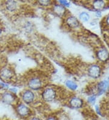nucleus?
<instances>
[{
    "mask_svg": "<svg viewBox=\"0 0 109 120\" xmlns=\"http://www.w3.org/2000/svg\"><path fill=\"white\" fill-rule=\"evenodd\" d=\"M1 32H2V30H1V28L0 27V34H1Z\"/></svg>",
    "mask_w": 109,
    "mask_h": 120,
    "instance_id": "5701e85b",
    "label": "nucleus"
},
{
    "mask_svg": "<svg viewBox=\"0 0 109 120\" xmlns=\"http://www.w3.org/2000/svg\"><path fill=\"white\" fill-rule=\"evenodd\" d=\"M45 120H58L54 116H49Z\"/></svg>",
    "mask_w": 109,
    "mask_h": 120,
    "instance_id": "aec40b11",
    "label": "nucleus"
},
{
    "mask_svg": "<svg viewBox=\"0 0 109 120\" xmlns=\"http://www.w3.org/2000/svg\"><path fill=\"white\" fill-rule=\"evenodd\" d=\"M109 86V79L102 81L99 82L98 84V92H99V94H101L104 92L105 91L107 90Z\"/></svg>",
    "mask_w": 109,
    "mask_h": 120,
    "instance_id": "f8f14e48",
    "label": "nucleus"
},
{
    "mask_svg": "<svg viewBox=\"0 0 109 120\" xmlns=\"http://www.w3.org/2000/svg\"><path fill=\"white\" fill-rule=\"evenodd\" d=\"M38 3L40 5H42V6H47L50 4L51 2L50 1H39Z\"/></svg>",
    "mask_w": 109,
    "mask_h": 120,
    "instance_id": "f3484780",
    "label": "nucleus"
},
{
    "mask_svg": "<svg viewBox=\"0 0 109 120\" xmlns=\"http://www.w3.org/2000/svg\"><path fill=\"white\" fill-rule=\"evenodd\" d=\"M27 84L30 90H36L40 89L42 87L43 82L42 79L39 76H33L29 79Z\"/></svg>",
    "mask_w": 109,
    "mask_h": 120,
    "instance_id": "f03ea898",
    "label": "nucleus"
},
{
    "mask_svg": "<svg viewBox=\"0 0 109 120\" xmlns=\"http://www.w3.org/2000/svg\"><path fill=\"white\" fill-rule=\"evenodd\" d=\"M66 24L71 28H77L79 26V21L76 17L73 16H69L66 19Z\"/></svg>",
    "mask_w": 109,
    "mask_h": 120,
    "instance_id": "1a4fd4ad",
    "label": "nucleus"
},
{
    "mask_svg": "<svg viewBox=\"0 0 109 120\" xmlns=\"http://www.w3.org/2000/svg\"><path fill=\"white\" fill-rule=\"evenodd\" d=\"M53 12L58 16H63L65 14V8L64 6L61 4H56L53 8Z\"/></svg>",
    "mask_w": 109,
    "mask_h": 120,
    "instance_id": "9b49d317",
    "label": "nucleus"
},
{
    "mask_svg": "<svg viewBox=\"0 0 109 120\" xmlns=\"http://www.w3.org/2000/svg\"><path fill=\"white\" fill-rule=\"evenodd\" d=\"M65 85L67 87L69 88L70 90H75L78 87L77 84L71 80H67L65 82Z\"/></svg>",
    "mask_w": 109,
    "mask_h": 120,
    "instance_id": "2eb2a0df",
    "label": "nucleus"
},
{
    "mask_svg": "<svg viewBox=\"0 0 109 120\" xmlns=\"http://www.w3.org/2000/svg\"><path fill=\"white\" fill-rule=\"evenodd\" d=\"M21 98L26 104H30L35 100V95L32 90H26L22 94Z\"/></svg>",
    "mask_w": 109,
    "mask_h": 120,
    "instance_id": "20e7f679",
    "label": "nucleus"
},
{
    "mask_svg": "<svg viewBox=\"0 0 109 120\" xmlns=\"http://www.w3.org/2000/svg\"><path fill=\"white\" fill-rule=\"evenodd\" d=\"M6 9L10 12H13L17 9V3L14 1H7L6 3Z\"/></svg>",
    "mask_w": 109,
    "mask_h": 120,
    "instance_id": "ddd939ff",
    "label": "nucleus"
},
{
    "mask_svg": "<svg viewBox=\"0 0 109 120\" xmlns=\"http://www.w3.org/2000/svg\"><path fill=\"white\" fill-rule=\"evenodd\" d=\"M13 70L10 68H4L2 69L0 71V77L3 80H9L13 77Z\"/></svg>",
    "mask_w": 109,
    "mask_h": 120,
    "instance_id": "423d86ee",
    "label": "nucleus"
},
{
    "mask_svg": "<svg viewBox=\"0 0 109 120\" xmlns=\"http://www.w3.org/2000/svg\"><path fill=\"white\" fill-rule=\"evenodd\" d=\"M105 3L103 1H94L93 3V8L96 10H100L104 8Z\"/></svg>",
    "mask_w": 109,
    "mask_h": 120,
    "instance_id": "4468645a",
    "label": "nucleus"
},
{
    "mask_svg": "<svg viewBox=\"0 0 109 120\" xmlns=\"http://www.w3.org/2000/svg\"><path fill=\"white\" fill-rule=\"evenodd\" d=\"M106 22L108 25L109 26V16H108L106 18Z\"/></svg>",
    "mask_w": 109,
    "mask_h": 120,
    "instance_id": "4be33fe9",
    "label": "nucleus"
},
{
    "mask_svg": "<svg viewBox=\"0 0 109 120\" xmlns=\"http://www.w3.org/2000/svg\"><path fill=\"white\" fill-rule=\"evenodd\" d=\"M84 102L81 98L79 97H73L69 101V105L74 109H79L83 107Z\"/></svg>",
    "mask_w": 109,
    "mask_h": 120,
    "instance_id": "0eeeda50",
    "label": "nucleus"
},
{
    "mask_svg": "<svg viewBox=\"0 0 109 120\" xmlns=\"http://www.w3.org/2000/svg\"><path fill=\"white\" fill-rule=\"evenodd\" d=\"M95 100H96V96H95V95H92V96L89 97V99H88L89 102L91 103H93V102H94Z\"/></svg>",
    "mask_w": 109,
    "mask_h": 120,
    "instance_id": "a211bd4d",
    "label": "nucleus"
},
{
    "mask_svg": "<svg viewBox=\"0 0 109 120\" xmlns=\"http://www.w3.org/2000/svg\"><path fill=\"white\" fill-rule=\"evenodd\" d=\"M15 97L13 94L10 92H6L3 93L1 95V100L4 103L6 104H12L14 103L15 101Z\"/></svg>",
    "mask_w": 109,
    "mask_h": 120,
    "instance_id": "6e6552de",
    "label": "nucleus"
},
{
    "mask_svg": "<svg viewBox=\"0 0 109 120\" xmlns=\"http://www.w3.org/2000/svg\"><path fill=\"white\" fill-rule=\"evenodd\" d=\"M79 19L84 22H87L90 19V16L87 12H82L79 14Z\"/></svg>",
    "mask_w": 109,
    "mask_h": 120,
    "instance_id": "dca6fc26",
    "label": "nucleus"
},
{
    "mask_svg": "<svg viewBox=\"0 0 109 120\" xmlns=\"http://www.w3.org/2000/svg\"><path fill=\"white\" fill-rule=\"evenodd\" d=\"M16 112L19 117L23 118L29 116L31 113L30 109L23 103H20L16 105Z\"/></svg>",
    "mask_w": 109,
    "mask_h": 120,
    "instance_id": "7ed1b4c3",
    "label": "nucleus"
},
{
    "mask_svg": "<svg viewBox=\"0 0 109 120\" xmlns=\"http://www.w3.org/2000/svg\"><path fill=\"white\" fill-rule=\"evenodd\" d=\"M98 58L100 61L102 62L106 61L109 57V54L107 49H101L98 50L97 53Z\"/></svg>",
    "mask_w": 109,
    "mask_h": 120,
    "instance_id": "9d476101",
    "label": "nucleus"
},
{
    "mask_svg": "<svg viewBox=\"0 0 109 120\" xmlns=\"http://www.w3.org/2000/svg\"><path fill=\"white\" fill-rule=\"evenodd\" d=\"M29 120H42L38 116H34V117H32L29 119Z\"/></svg>",
    "mask_w": 109,
    "mask_h": 120,
    "instance_id": "412c9836",
    "label": "nucleus"
},
{
    "mask_svg": "<svg viewBox=\"0 0 109 120\" xmlns=\"http://www.w3.org/2000/svg\"><path fill=\"white\" fill-rule=\"evenodd\" d=\"M89 75L92 78H98L101 75V69L99 66L96 64H93L90 66L88 69Z\"/></svg>",
    "mask_w": 109,
    "mask_h": 120,
    "instance_id": "39448f33",
    "label": "nucleus"
},
{
    "mask_svg": "<svg viewBox=\"0 0 109 120\" xmlns=\"http://www.w3.org/2000/svg\"><path fill=\"white\" fill-rule=\"evenodd\" d=\"M56 97V92L53 87H47L42 91L41 94V97L45 101H53Z\"/></svg>",
    "mask_w": 109,
    "mask_h": 120,
    "instance_id": "f257e3e1",
    "label": "nucleus"
},
{
    "mask_svg": "<svg viewBox=\"0 0 109 120\" xmlns=\"http://www.w3.org/2000/svg\"><path fill=\"white\" fill-rule=\"evenodd\" d=\"M60 3H61V5H63V6H69V3H68V1H60Z\"/></svg>",
    "mask_w": 109,
    "mask_h": 120,
    "instance_id": "6ab92c4d",
    "label": "nucleus"
}]
</instances>
